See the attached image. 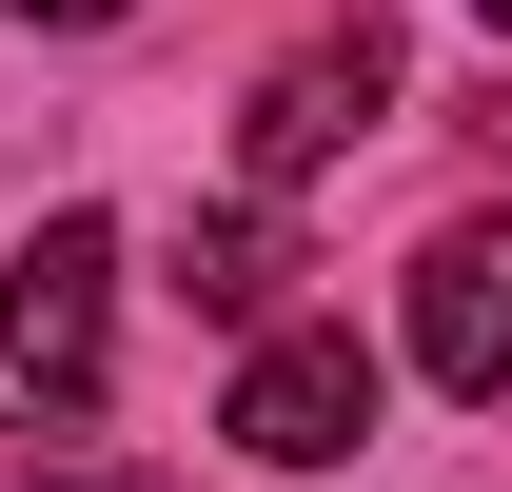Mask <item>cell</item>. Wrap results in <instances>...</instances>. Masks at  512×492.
Segmentation results:
<instances>
[{
    "label": "cell",
    "mask_w": 512,
    "mask_h": 492,
    "mask_svg": "<svg viewBox=\"0 0 512 492\" xmlns=\"http://www.w3.org/2000/svg\"><path fill=\"white\" fill-rule=\"evenodd\" d=\"M414 374L434 394H512V217H453L414 256Z\"/></svg>",
    "instance_id": "277c9868"
},
{
    "label": "cell",
    "mask_w": 512,
    "mask_h": 492,
    "mask_svg": "<svg viewBox=\"0 0 512 492\" xmlns=\"http://www.w3.org/2000/svg\"><path fill=\"white\" fill-rule=\"evenodd\" d=\"M99 355H119V217H40L0 256V433L99 414Z\"/></svg>",
    "instance_id": "6da1fadb"
},
{
    "label": "cell",
    "mask_w": 512,
    "mask_h": 492,
    "mask_svg": "<svg viewBox=\"0 0 512 492\" xmlns=\"http://www.w3.org/2000/svg\"><path fill=\"white\" fill-rule=\"evenodd\" d=\"M276 276H296V237H276V217H197V237H178V296L237 315V335H276Z\"/></svg>",
    "instance_id": "5b68a950"
},
{
    "label": "cell",
    "mask_w": 512,
    "mask_h": 492,
    "mask_svg": "<svg viewBox=\"0 0 512 492\" xmlns=\"http://www.w3.org/2000/svg\"><path fill=\"white\" fill-rule=\"evenodd\" d=\"M375 119H394V20L355 0V20H316V40H296V60L237 99V178H256V197H296L316 158H355Z\"/></svg>",
    "instance_id": "7a4b0ae2"
},
{
    "label": "cell",
    "mask_w": 512,
    "mask_h": 492,
    "mask_svg": "<svg viewBox=\"0 0 512 492\" xmlns=\"http://www.w3.org/2000/svg\"><path fill=\"white\" fill-rule=\"evenodd\" d=\"M20 492H138V473H20Z\"/></svg>",
    "instance_id": "52a82bcc"
},
{
    "label": "cell",
    "mask_w": 512,
    "mask_h": 492,
    "mask_svg": "<svg viewBox=\"0 0 512 492\" xmlns=\"http://www.w3.org/2000/svg\"><path fill=\"white\" fill-rule=\"evenodd\" d=\"M217 433H237L256 473H335V453L375 433V355H355L335 315H276V335L237 355V414H217Z\"/></svg>",
    "instance_id": "3957f363"
},
{
    "label": "cell",
    "mask_w": 512,
    "mask_h": 492,
    "mask_svg": "<svg viewBox=\"0 0 512 492\" xmlns=\"http://www.w3.org/2000/svg\"><path fill=\"white\" fill-rule=\"evenodd\" d=\"M0 20H40V40H79V20H119V0H0Z\"/></svg>",
    "instance_id": "8992f818"
},
{
    "label": "cell",
    "mask_w": 512,
    "mask_h": 492,
    "mask_svg": "<svg viewBox=\"0 0 512 492\" xmlns=\"http://www.w3.org/2000/svg\"><path fill=\"white\" fill-rule=\"evenodd\" d=\"M473 20H493V40H512V0H473Z\"/></svg>",
    "instance_id": "ba28073f"
}]
</instances>
